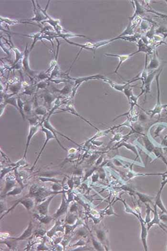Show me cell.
I'll return each mask as SVG.
<instances>
[{
  "instance_id": "obj_1",
  "label": "cell",
  "mask_w": 167,
  "mask_h": 251,
  "mask_svg": "<svg viewBox=\"0 0 167 251\" xmlns=\"http://www.w3.org/2000/svg\"><path fill=\"white\" fill-rule=\"evenodd\" d=\"M161 71H162V69L159 72V74H157V75L156 76L157 88V102L156 105L155 106L154 109L149 111V112L151 113V117L154 116L156 114H158L159 116H160V112H161V111L163 109V105L161 104V102L160 101V87H159V76H160V74L161 73Z\"/></svg>"
},
{
  "instance_id": "obj_2",
  "label": "cell",
  "mask_w": 167,
  "mask_h": 251,
  "mask_svg": "<svg viewBox=\"0 0 167 251\" xmlns=\"http://www.w3.org/2000/svg\"><path fill=\"white\" fill-rule=\"evenodd\" d=\"M140 221L141 222V239H142V242H143V245L146 251H147V248H148V246L147 244V229L145 226L144 224L142 221V219L141 218V216H140Z\"/></svg>"
},
{
  "instance_id": "obj_3",
  "label": "cell",
  "mask_w": 167,
  "mask_h": 251,
  "mask_svg": "<svg viewBox=\"0 0 167 251\" xmlns=\"http://www.w3.org/2000/svg\"><path fill=\"white\" fill-rule=\"evenodd\" d=\"M157 72V71H155L153 72L147 76L146 79L145 81L144 84L143 85V86H145L144 92H145L146 93L149 92L151 83L153 79L154 78Z\"/></svg>"
},
{
  "instance_id": "obj_4",
  "label": "cell",
  "mask_w": 167,
  "mask_h": 251,
  "mask_svg": "<svg viewBox=\"0 0 167 251\" xmlns=\"http://www.w3.org/2000/svg\"><path fill=\"white\" fill-rule=\"evenodd\" d=\"M154 224H157L160 226V219L159 218V215L157 214V205L155 204L154 206V219L151 221H150L148 223V229H150V227L152 226Z\"/></svg>"
},
{
  "instance_id": "obj_5",
  "label": "cell",
  "mask_w": 167,
  "mask_h": 251,
  "mask_svg": "<svg viewBox=\"0 0 167 251\" xmlns=\"http://www.w3.org/2000/svg\"><path fill=\"white\" fill-rule=\"evenodd\" d=\"M163 187H161V189L160 190L158 193H157V196L156 199V204H155L159 208L163 211V212L167 213V211L166 209L164 207V206L163 204L162 201H161V198H160V195H161V189H162Z\"/></svg>"
},
{
  "instance_id": "obj_6",
  "label": "cell",
  "mask_w": 167,
  "mask_h": 251,
  "mask_svg": "<svg viewBox=\"0 0 167 251\" xmlns=\"http://www.w3.org/2000/svg\"><path fill=\"white\" fill-rule=\"evenodd\" d=\"M111 56H116V57H118L119 59V63L118 64V66L117 67V69L115 71V73H117V71L118 70L119 67H120L122 63L125 61L126 60L128 59L131 56H132V54L129 55H108Z\"/></svg>"
},
{
  "instance_id": "obj_7",
  "label": "cell",
  "mask_w": 167,
  "mask_h": 251,
  "mask_svg": "<svg viewBox=\"0 0 167 251\" xmlns=\"http://www.w3.org/2000/svg\"><path fill=\"white\" fill-rule=\"evenodd\" d=\"M159 60L157 59L156 54H154V57L153 58L151 61L150 62L149 67H148V69H155L157 68L159 66Z\"/></svg>"
},
{
  "instance_id": "obj_8",
  "label": "cell",
  "mask_w": 167,
  "mask_h": 251,
  "mask_svg": "<svg viewBox=\"0 0 167 251\" xmlns=\"http://www.w3.org/2000/svg\"><path fill=\"white\" fill-rule=\"evenodd\" d=\"M145 142L146 146L147 149L150 152H151L153 150V149H154V146H153L151 143L150 142V141L148 140V139L146 140Z\"/></svg>"
},
{
  "instance_id": "obj_9",
  "label": "cell",
  "mask_w": 167,
  "mask_h": 251,
  "mask_svg": "<svg viewBox=\"0 0 167 251\" xmlns=\"http://www.w3.org/2000/svg\"><path fill=\"white\" fill-rule=\"evenodd\" d=\"M138 194V196L140 197V199L141 201H143V202H148V201H149V202H151V200H150V198H149L148 197V196H146L145 195H144V194H138Z\"/></svg>"
},
{
  "instance_id": "obj_10",
  "label": "cell",
  "mask_w": 167,
  "mask_h": 251,
  "mask_svg": "<svg viewBox=\"0 0 167 251\" xmlns=\"http://www.w3.org/2000/svg\"></svg>"
}]
</instances>
